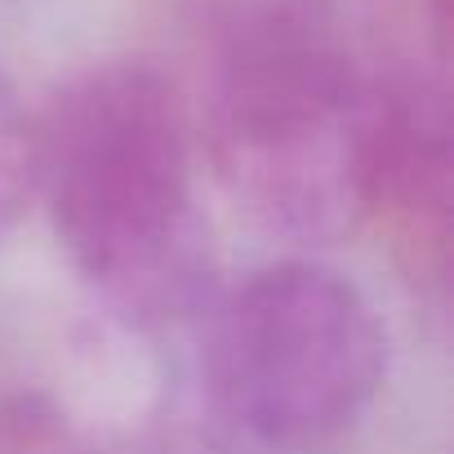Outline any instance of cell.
I'll return each mask as SVG.
<instances>
[{"instance_id": "cell-8", "label": "cell", "mask_w": 454, "mask_h": 454, "mask_svg": "<svg viewBox=\"0 0 454 454\" xmlns=\"http://www.w3.org/2000/svg\"><path fill=\"white\" fill-rule=\"evenodd\" d=\"M81 454H241L227 436L178 419H125L103 427Z\"/></svg>"}, {"instance_id": "cell-3", "label": "cell", "mask_w": 454, "mask_h": 454, "mask_svg": "<svg viewBox=\"0 0 454 454\" xmlns=\"http://www.w3.org/2000/svg\"><path fill=\"white\" fill-rule=\"evenodd\" d=\"M209 387L250 445L312 454L343 441L387 374L370 294L317 259H277L209 299Z\"/></svg>"}, {"instance_id": "cell-2", "label": "cell", "mask_w": 454, "mask_h": 454, "mask_svg": "<svg viewBox=\"0 0 454 454\" xmlns=\"http://www.w3.org/2000/svg\"><path fill=\"white\" fill-rule=\"evenodd\" d=\"M192 116L214 183L268 237L330 246L374 218L379 112L352 45L214 72Z\"/></svg>"}, {"instance_id": "cell-1", "label": "cell", "mask_w": 454, "mask_h": 454, "mask_svg": "<svg viewBox=\"0 0 454 454\" xmlns=\"http://www.w3.org/2000/svg\"><path fill=\"white\" fill-rule=\"evenodd\" d=\"M32 200L116 325L174 330L218 294L196 116L165 67L103 59L59 81L32 112Z\"/></svg>"}, {"instance_id": "cell-7", "label": "cell", "mask_w": 454, "mask_h": 454, "mask_svg": "<svg viewBox=\"0 0 454 454\" xmlns=\"http://www.w3.org/2000/svg\"><path fill=\"white\" fill-rule=\"evenodd\" d=\"M32 205V107L0 72V241Z\"/></svg>"}, {"instance_id": "cell-5", "label": "cell", "mask_w": 454, "mask_h": 454, "mask_svg": "<svg viewBox=\"0 0 454 454\" xmlns=\"http://www.w3.org/2000/svg\"><path fill=\"white\" fill-rule=\"evenodd\" d=\"M59 343L0 321V454H81L103 427Z\"/></svg>"}, {"instance_id": "cell-6", "label": "cell", "mask_w": 454, "mask_h": 454, "mask_svg": "<svg viewBox=\"0 0 454 454\" xmlns=\"http://www.w3.org/2000/svg\"><path fill=\"white\" fill-rule=\"evenodd\" d=\"M205 76L348 45V0H174Z\"/></svg>"}, {"instance_id": "cell-4", "label": "cell", "mask_w": 454, "mask_h": 454, "mask_svg": "<svg viewBox=\"0 0 454 454\" xmlns=\"http://www.w3.org/2000/svg\"><path fill=\"white\" fill-rule=\"evenodd\" d=\"M348 27L379 103L450 112V0H348Z\"/></svg>"}]
</instances>
